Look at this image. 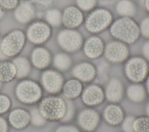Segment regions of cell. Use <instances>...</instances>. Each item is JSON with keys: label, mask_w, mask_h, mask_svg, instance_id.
<instances>
[{"label": "cell", "mask_w": 149, "mask_h": 132, "mask_svg": "<svg viewBox=\"0 0 149 132\" xmlns=\"http://www.w3.org/2000/svg\"><path fill=\"white\" fill-rule=\"evenodd\" d=\"M80 97L82 102L90 108L101 105L105 100L104 90L97 85H91L83 89Z\"/></svg>", "instance_id": "cell-10"}, {"label": "cell", "mask_w": 149, "mask_h": 132, "mask_svg": "<svg viewBox=\"0 0 149 132\" xmlns=\"http://www.w3.org/2000/svg\"><path fill=\"white\" fill-rule=\"evenodd\" d=\"M111 32L115 38L129 43L134 42L139 34L137 24L126 17L116 21L111 27Z\"/></svg>", "instance_id": "cell-4"}, {"label": "cell", "mask_w": 149, "mask_h": 132, "mask_svg": "<svg viewBox=\"0 0 149 132\" xmlns=\"http://www.w3.org/2000/svg\"><path fill=\"white\" fill-rule=\"evenodd\" d=\"M49 25L45 22L36 21L32 23L26 32V38L33 44L40 45L47 42L51 36Z\"/></svg>", "instance_id": "cell-7"}, {"label": "cell", "mask_w": 149, "mask_h": 132, "mask_svg": "<svg viewBox=\"0 0 149 132\" xmlns=\"http://www.w3.org/2000/svg\"><path fill=\"white\" fill-rule=\"evenodd\" d=\"M43 89L41 85L35 80L23 79L16 85L15 95L22 104L32 105L38 104L42 98Z\"/></svg>", "instance_id": "cell-2"}, {"label": "cell", "mask_w": 149, "mask_h": 132, "mask_svg": "<svg viewBox=\"0 0 149 132\" xmlns=\"http://www.w3.org/2000/svg\"><path fill=\"white\" fill-rule=\"evenodd\" d=\"M51 55L49 51L42 46L35 47L30 57L31 65L38 69H45L51 62Z\"/></svg>", "instance_id": "cell-16"}, {"label": "cell", "mask_w": 149, "mask_h": 132, "mask_svg": "<svg viewBox=\"0 0 149 132\" xmlns=\"http://www.w3.org/2000/svg\"><path fill=\"white\" fill-rule=\"evenodd\" d=\"M9 126L8 120L0 115V132H9Z\"/></svg>", "instance_id": "cell-37"}, {"label": "cell", "mask_w": 149, "mask_h": 132, "mask_svg": "<svg viewBox=\"0 0 149 132\" xmlns=\"http://www.w3.org/2000/svg\"><path fill=\"white\" fill-rule=\"evenodd\" d=\"M12 107L10 98L5 94L0 93V115L8 112Z\"/></svg>", "instance_id": "cell-30"}, {"label": "cell", "mask_w": 149, "mask_h": 132, "mask_svg": "<svg viewBox=\"0 0 149 132\" xmlns=\"http://www.w3.org/2000/svg\"><path fill=\"white\" fill-rule=\"evenodd\" d=\"M45 20L49 25L56 27L62 22V14L61 12L56 9L48 10L45 14Z\"/></svg>", "instance_id": "cell-28"}, {"label": "cell", "mask_w": 149, "mask_h": 132, "mask_svg": "<svg viewBox=\"0 0 149 132\" xmlns=\"http://www.w3.org/2000/svg\"><path fill=\"white\" fill-rule=\"evenodd\" d=\"M2 83L0 81V89H1V87H2Z\"/></svg>", "instance_id": "cell-44"}, {"label": "cell", "mask_w": 149, "mask_h": 132, "mask_svg": "<svg viewBox=\"0 0 149 132\" xmlns=\"http://www.w3.org/2000/svg\"><path fill=\"white\" fill-rule=\"evenodd\" d=\"M37 108L48 122H61L67 109L66 98L59 94H49L42 97Z\"/></svg>", "instance_id": "cell-1"}, {"label": "cell", "mask_w": 149, "mask_h": 132, "mask_svg": "<svg viewBox=\"0 0 149 132\" xmlns=\"http://www.w3.org/2000/svg\"><path fill=\"white\" fill-rule=\"evenodd\" d=\"M102 116L107 124L115 127L120 125L125 117V113L118 103H109L104 107Z\"/></svg>", "instance_id": "cell-12"}, {"label": "cell", "mask_w": 149, "mask_h": 132, "mask_svg": "<svg viewBox=\"0 0 149 132\" xmlns=\"http://www.w3.org/2000/svg\"><path fill=\"white\" fill-rule=\"evenodd\" d=\"M41 86L49 94H58L61 92L64 83L62 75L52 69H45L41 76Z\"/></svg>", "instance_id": "cell-6"}, {"label": "cell", "mask_w": 149, "mask_h": 132, "mask_svg": "<svg viewBox=\"0 0 149 132\" xmlns=\"http://www.w3.org/2000/svg\"><path fill=\"white\" fill-rule=\"evenodd\" d=\"M142 53L144 57L149 60V41L146 42L142 47Z\"/></svg>", "instance_id": "cell-38"}, {"label": "cell", "mask_w": 149, "mask_h": 132, "mask_svg": "<svg viewBox=\"0 0 149 132\" xmlns=\"http://www.w3.org/2000/svg\"><path fill=\"white\" fill-rule=\"evenodd\" d=\"M133 127L134 132H149V116L146 115L135 116Z\"/></svg>", "instance_id": "cell-26"}, {"label": "cell", "mask_w": 149, "mask_h": 132, "mask_svg": "<svg viewBox=\"0 0 149 132\" xmlns=\"http://www.w3.org/2000/svg\"><path fill=\"white\" fill-rule=\"evenodd\" d=\"M57 41L60 47L68 52L77 50L82 44L80 35L74 31L69 30L61 31L58 35Z\"/></svg>", "instance_id": "cell-11"}, {"label": "cell", "mask_w": 149, "mask_h": 132, "mask_svg": "<svg viewBox=\"0 0 149 132\" xmlns=\"http://www.w3.org/2000/svg\"><path fill=\"white\" fill-rule=\"evenodd\" d=\"M66 100L67 101V109L65 117L61 122L62 123H69L74 118L76 114V108L73 100Z\"/></svg>", "instance_id": "cell-31"}, {"label": "cell", "mask_w": 149, "mask_h": 132, "mask_svg": "<svg viewBox=\"0 0 149 132\" xmlns=\"http://www.w3.org/2000/svg\"><path fill=\"white\" fill-rule=\"evenodd\" d=\"M146 115L149 116V102H148L146 106Z\"/></svg>", "instance_id": "cell-42"}, {"label": "cell", "mask_w": 149, "mask_h": 132, "mask_svg": "<svg viewBox=\"0 0 149 132\" xmlns=\"http://www.w3.org/2000/svg\"><path fill=\"white\" fill-rule=\"evenodd\" d=\"M83 20V15L80 10L74 6L66 8L62 14V23L68 28L79 25Z\"/></svg>", "instance_id": "cell-21"}, {"label": "cell", "mask_w": 149, "mask_h": 132, "mask_svg": "<svg viewBox=\"0 0 149 132\" xmlns=\"http://www.w3.org/2000/svg\"><path fill=\"white\" fill-rule=\"evenodd\" d=\"M141 29L143 34L145 36L149 38V17L145 19L143 21L141 25Z\"/></svg>", "instance_id": "cell-36"}, {"label": "cell", "mask_w": 149, "mask_h": 132, "mask_svg": "<svg viewBox=\"0 0 149 132\" xmlns=\"http://www.w3.org/2000/svg\"><path fill=\"white\" fill-rule=\"evenodd\" d=\"M16 78V71L12 61L7 60L0 61V81L9 83Z\"/></svg>", "instance_id": "cell-23"}, {"label": "cell", "mask_w": 149, "mask_h": 132, "mask_svg": "<svg viewBox=\"0 0 149 132\" xmlns=\"http://www.w3.org/2000/svg\"><path fill=\"white\" fill-rule=\"evenodd\" d=\"M5 15V12H4V9L0 6V20H1Z\"/></svg>", "instance_id": "cell-41"}, {"label": "cell", "mask_w": 149, "mask_h": 132, "mask_svg": "<svg viewBox=\"0 0 149 132\" xmlns=\"http://www.w3.org/2000/svg\"><path fill=\"white\" fill-rule=\"evenodd\" d=\"M147 96H149V75L148 76L147 78V82H146V87Z\"/></svg>", "instance_id": "cell-40"}, {"label": "cell", "mask_w": 149, "mask_h": 132, "mask_svg": "<svg viewBox=\"0 0 149 132\" xmlns=\"http://www.w3.org/2000/svg\"><path fill=\"white\" fill-rule=\"evenodd\" d=\"M76 120L80 129L85 132H94L100 124L101 116L93 108L87 107L78 113Z\"/></svg>", "instance_id": "cell-8"}, {"label": "cell", "mask_w": 149, "mask_h": 132, "mask_svg": "<svg viewBox=\"0 0 149 132\" xmlns=\"http://www.w3.org/2000/svg\"><path fill=\"white\" fill-rule=\"evenodd\" d=\"M26 36L21 30H13L0 39V46L5 56L8 58H15L24 49Z\"/></svg>", "instance_id": "cell-3"}, {"label": "cell", "mask_w": 149, "mask_h": 132, "mask_svg": "<svg viewBox=\"0 0 149 132\" xmlns=\"http://www.w3.org/2000/svg\"><path fill=\"white\" fill-rule=\"evenodd\" d=\"M7 59H8V58L5 56V54L2 52V49L1 48V46H0V61L4 60H7Z\"/></svg>", "instance_id": "cell-39"}, {"label": "cell", "mask_w": 149, "mask_h": 132, "mask_svg": "<svg viewBox=\"0 0 149 132\" xmlns=\"http://www.w3.org/2000/svg\"><path fill=\"white\" fill-rule=\"evenodd\" d=\"M144 5L146 9L149 12V0H145L144 1Z\"/></svg>", "instance_id": "cell-43"}, {"label": "cell", "mask_w": 149, "mask_h": 132, "mask_svg": "<svg viewBox=\"0 0 149 132\" xmlns=\"http://www.w3.org/2000/svg\"><path fill=\"white\" fill-rule=\"evenodd\" d=\"M30 112V124L34 127L41 128L44 127L48 121L42 116L37 107L32 108Z\"/></svg>", "instance_id": "cell-27"}, {"label": "cell", "mask_w": 149, "mask_h": 132, "mask_svg": "<svg viewBox=\"0 0 149 132\" xmlns=\"http://www.w3.org/2000/svg\"><path fill=\"white\" fill-rule=\"evenodd\" d=\"M78 6L83 10H90L95 4L96 0H76Z\"/></svg>", "instance_id": "cell-35"}, {"label": "cell", "mask_w": 149, "mask_h": 132, "mask_svg": "<svg viewBox=\"0 0 149 132\" xmlns=\"http://www.w3.org/2000/svg\"><path fill=\"white\" fill-rule=\"evenodd\" d=\"M16 71V78L25 79L30 74L31 69V64L28 58L23 56H17L12 61Z\"/></svg>", "instance_id": "cell-24"}, {"label": "cell", "mask_w": 149, "mask_h": 132, "mask_svg": "<svg viewBox=\"0 0 149 132\" xmlns=\"http://www.w3.org/2000/svg\"><path fill=\"white\" fill-rule=\"evenodd\" d=\"M106 58L112 63H120L128 57L129 50L127 46L119 42H111L105 49Z\"/></svg>", "instance_id": "cell-14"}, {"label": "cell", "mask_w": 149, "mask_h": 132, "mask_svg": "<svg viewBox=\"0 0 149 132\" xmlns=\"http://www.w3.org/2000/svg\"><path fill=\"white\" fill-rule=\"evenodd\" d=\"M13 16L15 20L20 24L31 22L36 16V9L33 4L27 2L19 3L14 9Z\"/></svg>", "instance_id": "cell-17"}, {"label": "cell", "mask_w": 149, "mask_h": 132, "mask_svg": "<svg viewBox=\"0 0 149 132\" xmlns=\"http://www.w3.org/2000/svg\"><path fill=\"white\" fill-rule=\"evenodd\" d=\"M116 9L119 14L123 16H132L135 12V7L129 0H120L118 2Z\"/></svg>", "instance_id": "cell-29"}, {"label": "cell", "mask_w": 149, "mask_h": 132, "mask_svg": "<svg viewBox=\"0 0 149 132\" xmlns=\"http://www.w3.org/2000/svg\"><path fill=\"white\" fill-rule=\"evenodd\" d=\"M148 64L143 58L134 57L129 59L125 67L126 77L131 82L140 83L147 76Z\"/></svg>", "instance_id": "cell-5"}, {"label": "cell", "mask_w": 149, "mask_h": 132, "mask_svg": "<svg viewBox=\"0 0 149 132\" xmlns=\"http://www.w3.org/2000/svg\"><path fill=\"white\" fill-rule=\"evenodd\" d=\"M104 50L102 41L99 38L93 36L90 38L84 46V52L86 56L92 59L99 57Z\"/></svg>", "instance_id": "cell-20"}, {"label": "cell", "mask_w": 149, "mask_h": 132, "mask_svg": "<svg viewBox=\"0 0 149 132\" xmlns=\"http://www.w3.org/2000/svg\"><path fill=\"white\" fill-rule=\"evenodd\" d=\"M134 118L133 115L125 116L120 124L122 132H134L133 125Z\"/></svg>", "instance_id": "cell-32"}, {"label": "cell", "mask_w": 149, "mask_h": 132, "mask_svg": "<svg viewBox=\"0 0 149 132\" xmlns=\"http://www.w3.org/2000/svg\"><path fill=\"white\" fill-rule=\"evenodd\" d=\"M74 78L81 82H88L92 80L96 74L94 66L88 62H83L77 64L72 70Z\"/></svg>", "instance_id": "cell-18"}, {"label": "cell", "mask_w": 149, "mask_h": 132, "mask_svg": "<svg viewBox=\"0 0 149 132\" xmlns=\"http://www.w3.org/2000/svg\"><path fill=\"white\" fill-rule=\"evenodd\" d=\"M111 20L112 17L108 11L102 9H97L87 18L86 27L91 32H98L105 28Z\"/></svg>", "instance_id": "cell-9"}, {"label": "cell", "mask_w": 149, "mask_h": 132, "mask_svg": "<svg viewBox=\"0 0 149 132\" xmlns=\"http://www.w3.org/2000/svg\"><path fill=\"white\" fill-rule=\"evenodd\" d=\"M127 98L134 103H141L144 101L147 98V93L146 89L140 83H136L130 85L126 90Z\"/></svg>", "instance_id": "cell-22"}, {"label": "cell", "mask_w": 149, "mask_h": 132, "mask_svg": "<svg viewBox=\"0 0 149 132\" xmlns=\"http://www.w3.org/2000/svg\"><path fill=\"white\" fill-rule=\"evenodd\" d=\"M83 90L81 82L76 78H73L64 82L61 92L65 98L73 100L80 97Z\"/></svg>", "instance_id": "cell-19"}, {"label": "cell", "mask_w": 149, "mask_h": 132, "mask_svg": "<svg viewBox=\"0 0 149 132\" xmlns=\"http://www.w3.org/2000/svg\"><path fill=\"white\" fill-rule=\"evenodd\" d=\"M19 0H0V6L7 10H14L19 5Z\"/></svg>", "instance_id": "cell-34"}, {"label": "cell", "mask_w": 149, "mask_h": 132, "mask_svg": "<svg viewBox=\"0 0 149 132\" xmlns=\"http://www.w3.org/2000/svg\"><path fill=\"white\" fill-rule=\"evenodd\" d=\"M8 122L13 129L16 130H23L30 124V112L23 108H15L10 111Z\"/></svg>", "instance_id": "cell-13"}, {"label": "cell", "mask_w": 149, "mask_h": 132, "mask_svg": "<svg viewBox=\"0 0 149 132\" xmlns=\"http://www.w3.org/2000/svg\"><path fill=\"white\" fill-rule=\"evenodd\" d=\"M105 100L109 103H119L124 97V87L120 80L112 78L109 80L104 90Z\"/></svg>", "instance_id": "cell-15"}, {"label": "cell", "mask_w": 149, "mask_h": 132, "mask_svg": "<svg viewBox=\"0 0 149 132\" xmlns=\"http://www.w3.org/2000/svg\"><path fill=\"white\" fill-rule=\"evenodd\" d=\"M53 64L56 69L63 71L68 69L71 64L70 57L65 53H59L55 54L53 58Z\"/></svg>", "instance_id": "cell-25"}, {"label": "cell", "mask_w": 149, "mask_h": 132, "mask_svg": "<svg viewBox=\"0 0 149 132\" xmlns=\"http://www.w3.org/2000/svg\"><path fill=\"white\" fill-rule=\"evenodd\" d=\"M54 132H81L79 127L69 123H62L58 126Z\"/></svg>", "instance_id": "cell-33"}]
</instances>
